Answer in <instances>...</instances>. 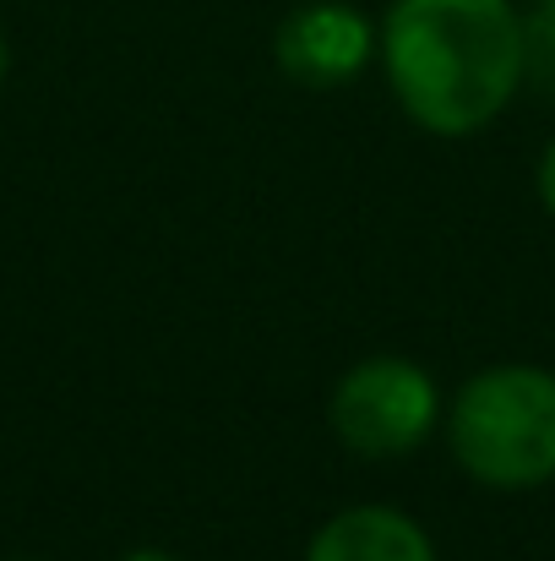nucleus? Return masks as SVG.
Listing matches in <instances>:
<instances>
[{
	"mask_svg": "<svg viewBox=\"0 0 555 561\" xmlns=\"http://www.w3.org/2000/svg\"><path fill=\"white\" fill-rule=\"evenodd\" d=\"M126 561H175V557H170V551H131Z\"/></svg>",
	"mask_w": 555,
	"mask_h": 561,
	"instance_id": "8",
	"label": "nucleus"
},
{
	"mask_svg": "<svg viewBox=\"0 0 555 561\" xmlns=\"http://www.w3.org/2000/svg\"><path fill=\"white\" fill-rule=\"evenodd\" d=\"M305 561H436V551L397 507H349L316 529Z\"/></svg>",
	"mask_w": 555,
	"mask_h": 561,
	"instance_id": "5",
	"label": "nucleus"
},
{
	"mask_svg": "<svg viewBox=\"0 0 555 561\" xmlns=\"http://www.w3.org/2000/svg\"><path fill=\"white\" fill-rule=\"evenodd\" d=\"M523 33H529V60L555 66V0H540V16H534V27H523Z\"/></svg>",
	"mask_w": 555,
	"mask_h": 561,
	"instance_id": "6",
	"label": "nucleus"
},
{
	"mask_svg": "<svg viewBox=\"0 0 555 561\" xmlns=\"http://www.w3.org/2000/svg\"><path fill=\"white\" fill-rule=\"evenodd\" d=\"M273 49H278L284 77H294L305 88H338V82H355L370 66L375 27L355 5L316 0V5H300L294 16H284Z\"/></svg>",
	"mask_w": 555,
	"mask_h": 561,
	"instance_id": "4",
	"label": "nucleus"
},
{
	"mask_svg": "<svg viewBox=\"0 0 555 561\" xmlns=\"http://www.w3.org/2000/svg\"><path fill=\"white\" fill-rule=\"evenodd\" d=\"M540 196H545V207L555 213V142L545 148V159H540Z\"/></svg>",
	"mask_w": 555,
	"mask_h": 561,
	"instance_id": "7",
	"label": "nucleus"
},
{
	"mask_svg": "<svg viewBox=\"0 0 555 561\" xmlns=\"http://www.w3.org/2000/svg\"><path fill=\"white\" fill-rule=\"evenodd\" d=\"M0 82H5V38H0Z\"/></svg>",
	"mask_w": 555,
	"mask_h": 561,
	"instance_id": "9",
	"label": "nucleus"
},
{
	"mask_svg": "<svg viewBox=\"0 0 555 561\" xmlns=\"http://www.w3.org/2000/svg\"><path fill=\"white\" fill-rule=\"evenodd\" d=\"M458 463L496 485L529 491L555 480V376L540 366H490L452 403Z\"/></svg>",
	"mask_w": 555,
	"mask_h": 561,
	"instance_id": "2",
	"label": "nucleus"
},
{
	"mask_svg": "<svg viewBox=\"0 0 555 561\" xmlns=\"http://www.w3.org/2000/svg\"><path fill=\"white\" fill-rule=\"evenodd\" d=\"M397 104L436 137L485 131L529 71V33L512 0H397L381 27Z\"/></svg>",
	"mask_w": 555,
	"mask_h": 561,
	"instance_id": "1",
	"label": "nucleus"
},
{
	"mask_svg": "<svg viewBox=\"0 0 555 561\" xmlns=\"http://www.w3.org/2000/svg\"><path fill=\"white\" fill-rule=\"evenodd\" d=\"M436 425V387L414 360H366L338 381L333 392V431L344 447L366 458L408 453Z\"/></svg>",
	"mask_w": 555,
	"mask_h": 561,
	"instance_id": "3",
	"label": "nucleus"
}]
</instances>
